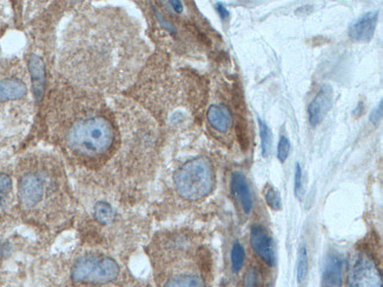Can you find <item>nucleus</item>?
<instances>
[{
	"label": "nucleus",
	"instance_id": "obj_13",
	"mask_svg": "<svg viewBox=\"0 0 383 287\" xmlns=\"http://www.w3.org/2000/svg\"><path fill=\"white\" fill-rule=\"evenodd\" d=\"M207 120L209 125L220 133H227L234 123L232 112L224 104L212 105L207 112Z\"/></svg>",
	"mask_w": 383,
	"mask_h": 287
},
{
	"label": "nucleus",
	"instance_id": "obj_8",
	"mask_svg": "<svg viewBox=\"0 0 383 287\" xmlns=\"http://www.w3.org/2000/svg\"><path fill=\"white\" fill-rule=\"evenodd\" d=\"M331 101H333V90L329 85H324L317 92V95L314 97V99L308 108L309 123L312 128H316L317 125L322 123L324 117L327 116L328 112L330 110Z\"/></svg>",
	"mask_w": 383,
	"mask_h": 287
},
{
	"label": "nucleus",
	"instance_id": "obj_5",
	"mask_svg": "<svg viewBox=\"0 0 383 287\" xmlns=\"http://www.w3.org/2000/svg\"><path fill=\"white\" fill-rule=\"evenodd\" d=\"M120 265L109 255L85 253L72 264L71 279L85 285L111 283L120 275Z\"/></svg>",
	"mask_w": 383,
	"mask_h": 287
},
{
	"label": "nucleus",
	"instance_id": "obj_22",
	"mask_svg": "<svg viewBox=\"0 0 383 287\" xmlns=\"http://www.w3.org/2000/svg\"><path fill=\"white\" fill-rule=\"evenodd\" d=\"M290 141L288 139L287 137L282 136L279 138V146H277V158H279V163H286L289 156V152H290Z\"/></svg>",
	"mask_w": 383,
	"mask_h": 287
},
{
	"label": "nucleus",
	"instance_id": "obj_24",
	"mask_svg": "<svg viewBox=\"0 0 383 287\" xmlns=\"http://www.w3.org/2000/svg\"><path fill=\"white\" fill-rule=\"evenodd\" d=\"M257 272L254 268H250L245 275L244 279V287H256L257 286Z\"/></svg>",
	"mask_w": 383,
	"mask_h": 287
},
{
	"label": "nucleus",
	"instance_id": "obj_16",
	"mask_svg": "<svg viewBox=\"0 0 383 287\" xmlns=\"http://www.w3.org/2000/svg\"><path fill=\"white\" fill-rule=\"evenodd\" d=\"M163 287H207L205 280L197 273L174 275L167 279Z\"/></svg>",
	"mask_w": 383,
	"mask_h": 287
},
{
	"label": "nucleus",
	"instance_id": "obj_19",
	"mask_svg": "<svg viewBox=\"0 0 383 287\" xmlns=\"http://www.w3.org/2000/svg\"><path fill=\"white\" fill-rule=\"evenodd\" d=\"M13 183L11 177L0 172V208H4L12 193Z\"/></svg>",
	"mask_w": 383,
	"mask_h": 287
},
{
	"label": "nucleus",
	"instance_id": "obj_3",
	"mask_svg": "<svg viewBox=\"0 0 383 287\" xmlns=\"http://www.w3.org/2000/svg\"><path fill=\"white\" fill-rule=\"evenodd\" d=\"M18 198L25 212H36L50 223H64L75 212L64 164L55 156L40 157L25 168L18 181Z\"/></svg>",
	"mask_w": 383,
	"mask_h": 287
},
{
	"label": "nucleus",
	"instance_id": "obj_14",
	"mask_svg": "<svg viewBox=\"0 0 383 287\" xmlns=\"http://www.w3.org/2000/svg\"><path fill=\"white\" fill-rule=\"evenodd\" d=\"M232 190L236 198L242 205L243 211L245 213H250L252 206H254V198H252V190L249 188V184L241 172L232 173Z\"/></svg>",
	"mask_w": 383,
	"mask_h": 287
},
{
	"label": "nucleus",
	"instance_id": "obj_12",
	"mask_svg": "<svg viewBox=\"0 0 383 287\" xmlns=\"http://www.w3.org/2000/svg\"><path fill=\"white\" fill-rule=\"evenodd\" d=\"M344 259L337 253L328 255L322 271L321 287H341Z\"/></svg>",
	"mask_w": 383,
	"mask_h": 287
},
{
	"label": "nucleus",
	"instance_id": "obj_17",
	"mask_svg": "<svg viewBox=\"0 0 383 287\" xmlns=\"http://www.w3.org/2000/svg\"><path fill=\"white\" fill-rule=\"evenodd\" d=\"M259 128H260L261 137V148H262V156L264 158H268L270 152H272V130L269 128L264 121L259 118Z\"/></svg>",
	"mask_w": 383,
	"mask_h": 287
},
{
	"label": "nucleus",
	"instance_id": "obj_21",
	"mask_svg": "<svg viewBox=\"0 0 383 287\" xmlns=\"http://www.w3.org/2000/svg\"><path fill=\"white\" fill-rule=\"evenodd\" d=\"M264 197H265V201L269 205V208L274 210V211H279L281 210V208H282L281 196H279V191L274 186L268 185L265 191H264Z\"/></svg>",
	"mask_w": 383,
	"mask_h": 287
},
{
	"label": "nucleus",
	"instance_id": "obj_2",
	"mask_svg": "<svg viewBox=\"0 0 383 287\" xmlns=\"http://www.w3.org/2000/svg\"><path fill=\"white\" fill-rule=\"evenodd\" d=\"M53 139L68 160L95 170L108 159L120 136V124L105 97L62 79L50 104Z\"/></svg>",
	"mask_w": 383,
	"mask_h": 287
},
{
	"label": "nucleus",
	"instance_id": "obj_26",
	"mask_svg": "<svg viewBox=\"0 0 383 287\" xmlns=\"http://www.w3.org/2000/svg\"><path fill=\"white\" fill-rule=\"evenodd\" d=\"M216 10H217V12H218V14H220L222 19H225V18H227V14H229V11H227V8L221 4V3H218V4L216 5Z\"/></svg>",
	"mask_w": 383,
	"mask_h": 287
},
{
	"label": "nucleus",
	"instance_id": "obj_23",
	"mask_svg": "<svg viewBox=\"0 0 383 287\" xmlns=\"http://www.w3.org/2000/svg\"><path fill=\"white\" fill-rule=\"evenodd\" d=\"M295 196L301 199L303 196V185H302V168L299 166V164H296L295 168Z\"/></svg>",
	"mask_w": 383,
	"mask_h": 287
},
{
	"label": "nucleus",
	"instance_id": "obj_1",
	"mask_svg": "<svg viewBox=\"0 0 383 287\" xmlns=\"http://www.w3.org/2000/svg\"><path fill=\"white\" fill-rule=\"evenodd\" d=\"M147 58V45L127 13L109 6H78L62 32V79L100 95L131 84Z\"/></svg>",
	"mask_w": 383,
	"mask_h": 287
},
{
	"label": "nucleus",
	"instance_id": "obj_18",
	"mask_svg": "<svg viewBox=\"0 0 383 287\" xmlns=\"http://www.w3.org/2000/svg\"><path fill=\"white\" fill-rule=\"evenodd\" d=\"M230 257H232V271L239 273L243 268L244 260H245V251H244L243 245L240 241H235L232 245Z\"/></svg>",
	"mask_w": 383,
	"mask_h": 287
},
{
	"label": "nucleus",
	"instance_id": "obj_7",
	"mask_svg": "<svg viewBox=\"0 0 383 287\" xmlns=\"http://www.w3.org/2000/svg\"><path fill=\"white\" fill-rule=\"evenodd\" d=\"M250 244L254 251L259 255L264 263L269 266L275 265V248L272 243V237L260 225L252 226L250 231Z\"/></svg>",
	"mask_w": 383,
	"mask_h": 287
},
{
	"label": "nucleus",
	"instance_id": "obj_11",
	"mask_svg": "<svg viewBox=\"0 0 383 287\" xmlns=\"http://www.w3.org/2000/svg\"><path fill=\"white\" fill-rule=\"evenodd\" d=\"M28 71L32 83L33 96L37 101H40L44 97L45 83H46V71L45 63L41 57L33 53L28 58Z\"/></svg>",
	"mask_w": 383,
	"mask_h": 287
},
{
	"label": "nucleus",
	"instance_id": "obj_4",
	"mask_svg": "<svg viewBox=\"0 0 383 287\" xmlns=\"http://www.w3.org/2000/svg\"><path fill=\"white\" fill-rule=\"evenodd\" d=\"M215 183V171L205 157H196L185 161L174 175L177 195L188 201H198L208 197Z\"/></svg>",
	"mask_w": 383,
	"mask_h": 287
},
{
	"label": "nucleus",
	"instance_id": "obj_15",
	"mask_svg": "<svg viewBox=\"0 0 383 287\" xmlns=\"http://www.w3.org/2000/svg\"><path fill=\"white\" fill-rule=\"evenodd\" d=\"M92 217L103 226H108L116 219V211L112 208V205L105 200L97 201L92 208Z\"/></svg>",
	"mask_w": 383,
	"mask_h": 287
},
{
	"label": "nucleus",
	"instance_id": "obj_25",
	"mask_svg": "<svg viewBox=\"0 0 383 287\" xmlns=\"http://www.w3.org/2000/svg\"><path fill=\"white\" fill-rule=\"evenodd\" d=\"M383 101L381 100L379 103V106H376L374 110H373V112L371 113V118H369V120H371V123L374 125L379 124L380 120H381V118H382V112H383Z\"/></svg>",
	"mask_w": 383,
	"mask_h": 287
},
{
	"label": "nucleus",
	"instance_id": "obj_20",
	"mask_svg": "<svg viewBox=\"0 0 383 287\" xmlns=\"http://www.w3.org/2000/svg\"><path fill=\"white\" fill-rule=\"evenodd\" d=\"M309 272V260H308L307 248L302 246L299 248V258H297V280L299 284H303L307 279Z\"/></svg>",
	"mask_w": 383,
	"mask_h": 287
},
{
	"label": "nucleus",
	"instance_id": "obj_10",
	"mask_svg": "<svg viewBox=\"0 0 383 287\" xmlns=\"http://www.w3.org/2000/svg\"><path fill=\"white\" fill-rule=\"evenodd\" d=\"M377 20V11L366 13L349 26L348 34L354 41H369L375 33Z\"/></svg>",
	"mask_w": 383,
	"mask_h": 287
},
{
	"label": "nucleus",
	"instance_id": "obj_9",
	"mask_svg": "<svg viewBox=\"0 0 383 287\" xmlns=\"http://www.w3.org/2000/svg\"><path fill=\"white\" fill-rule=\"evenodd\" d=\"M28 84L17 76L0 78V104L15 103L24 100L28 97Z\"/></svg>",
	"mask_w": 383,
	"mask_h": 287
},
{
	"label": "nucleus",
	"instance_id": "obj_6",
	"mask_svg": "<svg viewBox=\"0 0 383 287\" xmlns=\"http://www.w3.org/2000/svg\"><path fill=\"white\" fill-rule=\"evenodd\" d=\"M347 287H382V275L374 259L359 252L353 257L348 271Z\"/></svg>",
	"mask_w": 383,
	"mask_h": 287
}]
</instances>
